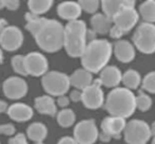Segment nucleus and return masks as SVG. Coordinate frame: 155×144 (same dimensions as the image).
<instances>
[{"instance_id":"nucleus-21","label":"nucleus","mask_w":155,"mask_h":144,"mask_svg":"<svg viewBox=\"0 0 155 144\" xmlns=\"http://www.w3.org/2000/svg\"><path fill=\"white\" fill-rule=\"evenodd\" d=\"M91 29L97 34L104 35L110 32L113 26V21L110 18H108L103 13H96L91 18Z\"/></svg>"},{"instance_id":"nucleus-33","label":"nucleus","mask_w":155,"mask_h":144,"mask_svg":"<svg viewBox=\"0 0 155 144\" xmlns=\"http://www.w3.org/2000/svg\"><path fill=\"white\" fill-rule=\"evenodd\" d=\"M16 133V128L12 123H7V124H1L0 125V135L5 136H14Z\"/></svg>"},{"instance_id":"nucleus-36","label":"nucleus","mask_w":155,"mask_h":144,"mask_svg":"<svg viewBox=\"0 0 155 144\" xmlns=\"http://www.w3.org/2000/svg\"><path fill=\"white\" fill-rule=\"evenodd\" d=\"M69 99H70L71 102H74V103H78L82 100V91L78 90V89H73L69 92Z\"/></svg>"},{"instance_id":"nucleus-8","label":"nucleus","mask_w":155,"mask_h":144,"mask_svg":"<svg viewBox=\"0 0 155 144\" xmlns=\"http://www.w3.org/2000/svg\"><path fill=\"white\" fill-rule=\"evenodd\" d=\"M73 138L78 144H95L99 139V129L95 120L80 121L73 129Z\"/></svg>"},{"instance_id":"nucleus-17","label":"nucleus","mask_w":155,"mask_h":144,"mask_svg":"<svg viewBox=\"0 0 155 144\" xmlns=\"http://www.w3.org/2000/svg\"><path fill=\"white\" fill-rule=\"evenodd\" d=\"M8 116L13 121L18 123L27 122L33 117V108L25 103H14L9 106L7 110Z\"/></svg>"},{"instance_id":"nucleus-5","label":"nucleus","mask_w":155,"mask_h":144,"mask_svg":"<svg viewBox=\"0 0 155 144\" xmlns=\"http://www.w3.org/2000/svg\"><path fill=\"white\" fill-rule=\"evenodd\" d=\"M41 86L50 97H62L66 95L70 88L69 75L61 71H48L41 76Z\"/></svg>"},{"instance_id":"nucleus-45","label":"nucleus","mask_w":155,"mask_h":144,"mask_svg":"<svg viewBox=\"0 0 155 144\" xmlns=\"http://www.w3.org/2000/svg\"><path fill=\"white\" fill-rule=\"evenodd\" d=\"M3 60H5V55H3L2 49L0 48V65H2V64H3Z\"/></svg>"},{"instance_id":"nucleus-7","label":"nucleus","mask_w":155,"mask_h":144,"mask_svg":"<svg viewBox=\"0 0 155 144\" xmlns=\"http://www.w3.org/2000/svg\"><path fill=\"white\" fill-rule=\"evenodd\" d=\"M151 137L150 125L143 120H131L123 130V138L127 144H147Z\"/></svg>"},{"instance_id":"nucleus-30","label":"nucleus","mask_w":155,"mask_h":144,"mask_svg":"<svg viewBox=\"0 0 155 144\" xmlns=\"http://www.w3.org/2000/svg\"><path fill=\"white\" fill-rule=\"evenodd\" d=\"M152 106V99L150 95L140 91L138 95H136V109H139L140 111H148Z\"/></svg>"},{"instance_id":"nucleus-25","label":"nucleus","mask_w":155,"mask_h":144,"mask_svg":"<svg viewBox=\"0 0 155 144\" xmlns=\"http://www.w3.org/2000/svg\"><path fill=\"white\" fill-rule=\"evenodd\" d=\"M25 19H26V21H27L25 28L34 36V35L38 32L39 29L41 28V26L44 24L46 18L37 16V15H35V14L31 13V12H27L26 15H25Z\"/></svg>"},{"instance_id":"nucleus-9","label":"nucleus","mask_w":155,"mask_h":144,"mask_svg":"<svg viewBox=\"0 0 155 144\" xmlns=\"http://www.w3.org/2000/svg\"><path fill=\"white\" fill-rule=\"evenodd\" d=\"M25 65L28 75L44 76L48 72V59L41 52L33 51L25 56Z\"/></svg>"},{"instance_id":"nucleus-42","label":"nucleus","mask_w":155,"mask_h":144,"mask_svg":"<svg viewBox=\"0 0 155 144\" xmlns=\"http://www.w3.org/2000/svg\"><path fill=\"white\" fill-rule=\"evenodd\" d=\"M8 108H9V106H8V103H7V102L3 101V100H0V114L7 112Z\"/></svg>"},{"instance_id":"nucleus-6","label":"nucleus","mask_w":155,"mask_h":144,"mask_svg":"<svg viewBox=\"0 0 155 144\" xmlns=\"http://www.w3.org/2000/svg\"><path fill=\"white\" fill-rule=\"evenodd\" d=\"M133 45L143 54L155 53V24L141 22L132 37Z\"/></svg>"},{"instance_id":"nucleus-31","label":"nucleus","mask_w":155,"mask_h":144,"mask_svg":"<svg viewBox=\"0 0 155 144\" xmlns=\"http://www.w3.org/2000/svg\"><path fill=\"white\" fill-rule=\"evenodd\" d=\"M141 87L149 93H155V71H151L144 75L141 81Z\"/></svg>"},{"instance_id":"nucleus-15","label":"nucleus","mask_w":155,"mask_h":144,"mask_svg":"<svg viewBox=\"0 0 155 144\" xmlns=\"http://www.w3.org/2000/svg\"><path fill=\"white\" fill-rule=\"evenodd\" d=\"M113 51L119 62L123 64L131 62L135 58L136 51L133 43H131L127 39H119L113 46Z\"/></svg>"},{"instance_id":"nucleus-32","label":"nucleus","mask_w":155,"mask_h":144,"mask_svg":"<svg viewBox=\"0 0 155 144\" xmlns=\"http://www.w3.org/2000/svg\"><path fill=\"white\" fill-rule=\"evenodd\" d=\"M82 11L88 14H96L100 7V1L98 0H80L78 1Z\"/></svg>"},{"instance_id":"nucleus-40","label":"nucleus","mask_w":155,"mask_h":144,"mask_svg":"<svg viewBox=\"0 0 155 144\" xmlns=\"http://www.w3.org/2000/svg\"><path fill=\"white\" fill-rule=\"evenodd\" d=\"M86 39H87V40H89V43H91V41H93V40H95V39H97V33H96L93 29H87V31H86Z\"/></svg>"},{"instance_id":"nucleus-2","label":"nucleus","mask_w":155,"mask_h":144,"mask_svg":"<svg viewBox=\"0 0 155 144\" xmlns=\"http://www.w3.org/2000/svg\"><path fill=\"white\" fill-rule=\"evenodd\" d=\"M104 108L110 117L127 119L136 110V95L130 89L116 87L106 95Z\"/></svg>"},{"instance_id":"nucleus-24","label":"nucleus","mask_w":155,"mask_h":144,"mask_svg":"<svg viewBox=\"0 0 155 144\" xmlns=\"http://www.w3.org/2000/svg\"><path fill=\"white\" fill-rule=\"evenodd\" d=\"M138 14L141 16L143 22H155V0H147L139 5Z\"/></svg>"},{"instance_id":"nucleus-14","label":"nucleus","mask_w":155,"mask_h":144,"mask_svg":"<svg viewBox=\"0 0 155 144\" xmlns=\"http://www.w3.org/2000/svg\"><path fill=\"white\" fill-rule=\"evenodd\" d=\"M127 125L125 119L118 117H105L101 122L102 133L110 135L114 139H120Z\"/></svg>"},{"instance_id":"nucleus-10","label":"nucleus","mask_w":155,"mask_h":144,"mask_svg":"<svg viewBox=\"0 0 155 144\" xmlns=\"http://www.w3.org/2000/svg\"><path fill=\"white\" fill-rule=\"evenodd\" d=\"M24 43L22 31L16 26H8L0 33V46L9 52L18 50Z\"/></svg>"},{"instance_id":"nucleus-47","label":"nucleus","mask_w":155,"mask_h":144,"mask_svg":"<svg viewBox=\"0 0 155 144\" xmlns=\"http://www.w3.org/2000/svg\"><path fill=\"white\" fill-rule=\"evenodd\" d=\"M152 144H155V137H153V140H152Z\"/></svg>"},{"instance_id":"nucleus-34","label":"nucleus","mask_w":155,"mask_h":144,"mask_svg":"<svg viewBox=\"0 0 155 144\" xmlns=\"http://www.w3.org/2000/svg\"><path fill=\"white\" fill-rule=\"evenodd\" d=\"M9 144H24V143H28L27 142V136L25 133H17V135L13 136L12 138L9 139Z\"/></svg>"},{"instance_id":"nucleus-43","label":"nucleus","mask_w":155,"mask_h":144,"mask_svg":"<svg viewBox=\"0 0 155 144\" xmlns=\"http://www.w3.org/2000/svg\"><path fill=\"white\" fill-rule=\"evenodd\" d=\"M8 26H9V24H8L7 19H5V18H2V17L0 18V33L2 32Z\"/></svg>"},{"instance_id":"nucleus-1","label":"nucleus","mask_w":155,"mask_h":144,"mask_svg":"<svg viewBox=\"0 0 155 144\" xmlns=\"http://www.w3.org/2000/svg\"><path fill=\"white\" fill-rule=\"evenodd\" d=\"M113 54V45L107 39H95L87 43L81 62L85 70L93 73H100L110 62Z\"/></svg>"},{"instance_id":"nucleus-11","label":"nucleus","mask_w":155,"mask_h":144,"mask_svg":"<svg viewBox=\"0 0 155 144\" xmlns=\"http://www.w3.org/2000/svg\"><path fill=\"white\" fill-rule=\"evenodd\" d=\"M139 20V14L135 8H122L112 19L113 24L118 27L123 33H127L135 28Z\"/></svg>"},{"instance_id":"nucleus-41","label":"nucleus","mask_w":155,"mask_h":144,"mask_svg":"<svg viewBox=\"0 0 155 144\" xmlns=\"http://www.w3.org/2000/svg\"><path fill=\"white\" fill-rule=\"evenodd\" d=\"M99 139L101 142H103V143H108V142L112 140V137H110V135H107V133H99Z\"/></svg>"},{"instance_id":"nucleus-50","label":"nucleus","mask_w":155,"mask_h":144,"mask_svg":"<svg viewBox=\"0 0 155 144\" xmlns=\"http://www.w3.org/2000/svg\"><path fill=\"white\" fill-rule=\"evenodd\" d=\"M0 144H1V143H0Z\"/></svg>"},{"instance_id":"nucleus-18","label":"nucleus","mask_w":155,"mask_h":144,"mask_svg":"<svg viewBox=\"0 0 155 144\" xmlns=\"http://www.w3.org/2000/svg\"><path fill=\"white\" fill-rule=\"evenodd\" d=\"M99 80L101 81L102 86L107 88H116L119 86L122 80V73L120 69L116 66H106L103 70L100 72Z\"/></svg>"},{"instance_id":"nucleus-38","label":"nucleus","mask_w":155,"mask_h":144,"mask_svg":"<svg viewBox=\"0 0 155 144\" xmlns=\"http://www.w3.org/2000/svg\"><path fill=\"white\" fill-rule=\"evenodd\" d=\"M19 5L20 2L18 0H5V8L10 11H16Z\"/></svg>"},{"instance_id":"nucleus-49","label":"nucleus","mask_w":155,"mask_h":144,"mask_svg":"<svg viewBox=\"0 0 155 144\" xmlns=\"http://www.w3.org/2000/svg\"><path fill=\"white\" fill-rule=\"evenodd\" d=\"M24 144H28V143H24Z\"/></svg>"},{"instance_id":"nucleus-12","label":"nucleus","mask_w":155,"mask_h":144,"mask_svg":"<svg viewBox=\"0 0 155 144\" xmlns=\"http://www.w3.org/2000/svg\"><path fill=\"white\" fill-rule=\"evenodd\" d=\"M2 89L8 99L19 100L28 93V84L20 76H10L3 82Z\"/></svg>"},{"instance_id":"nucleus-22","label":"nucleus","mask_w":155,"mask_h":144,"mask_svg":"<svg viewBox=\"0 0 155 144\" xmlns=\"http://www.w3.org/2000/svg\"><path fill=\"white\" fill-rule=\"evenodd\" d=\"M26 136L35 143H43L48 136V128L44 123L34 122L28 126Z\"/></svg>"},{"instance_id":"nucleus-46","label":"nucleus","mask_w":155,"mask_h":144,"mask_svg":"<svg viewBox=\"0 0 155 144\" xmlns=\"http://www.w3.org/2000/svg\"><path fill=\"white\" fill-rule=\"evenodd\" d=\"M5 8V0H0V10Z\"/></svg>"},{"instance_id":"nucleus-44","label":"nucleus","mask_w":155,"mask_h":144,"mask_svg":"<svg viewBox=\"0 0 155 144\" xmlns=\"http://www.w3.org/2000/svg\"><path fill=\"white\" fill-rule=\"evenodd\" d=\"M150 130H151V135L153 137H155V121L150 125Z\"/></svg>"},{"instance_id":"nucleus-39","label":"nucleus","mask_w":155,"mask_h":144,"mask_svg":"<svg viewBox=\"0 0 155 144\" xmlns=\"http://www.w3.org/2000/svg\"><path fill=\"white\" fill-rule=\"evenodd\" d=\"M58 144H78V142L75 141L73 137H68V136H66V137L61 138V139L58 140Z\"/></svg>"},{"instance_id":"nucleus-26","label":"nucleus","mask_w":155,"mask_h":144,"mask_svg":"<svg viewBox=\"0 0 155 144\" xmlns=\"http://www.w3.org/2000/svg\"><path fill=\"white\" fill-rule=\"evenodd\" d=\"M52 5H53L52 0H29L28 1L29 12L37 16L47 13L52 8Z\"/></svg>"},{"instance_id":"nucleus-37","label":"nucleus","mask_w":155,"mask_h":144,"mask_svg":"<svg viewBox=\"0 0 155 144\" xmlns=\"http://www.w3.org/2000/svg\"><path fill=\"white\" fill-rule=\"evenodd\" d=\"M56 104H58V106H60V107H62L63 109H64V108H66L67 106L70 104V99H69V97H67V95L58 97V100H56Z\"/></svg>"},{"instance_id":"nucleus-20","label":"nucleus","mask_w":155,"mask_h":144,"mask_svg":"<svg viewBox=\"0 0 155 144\" xmlns=\"http://www.w3.org/2000/svg\"><path fill=\"white\" fill-rule=\"evenodd\" d=\"M34 108L41 114H47L50 117H54L58 114V107L54 99L50 95H41L35 98Z\"/></svg>"},{"instance_id":"nucleus-48","label":"nucleus","mask_w":155,"mask_h":144,"mask_svg":"<svg viewBox=\"0 0 155 144\" xmlns=\"http://www.w3.org/2000/svg\"><path fill=\"white\" fill-rule=\"evenodd\" d=\"M35 144H45V143H35Z\"/></svg>"},{"instance_id":"nucleus-23","label":"nucleus","mask_w":155,"mask_h":144,"mask_svg":"<svg viewBox=\"0 0 155 144\" xmlns=\"http://www.w3.org/2000/svg\"><path fill=\"white\" fill-rule=\"evenodd\" d=\"M141 75L138 71L134 69H129L122 74V80L121 83L123 84L124 88L130 89V90H135L141 85Z\"/></svg>"},{"instance_id":"nucleus-3","label":"nucleus","mask_w":155,"mask_h":144,"mask_svg":"<svg viewBox=\"0 0 155 144\" xmlns=\"http://www.w3.org/2000/svg\"><path fill=\"white\" fill-rule=\"evenodd\" d=\"M33 37L43 51L55 53L64 47V26L56 19L46 18L41 28Z\"/></svg>"},{"instance_id":"nucleus-19","label":"nucleus","mask_w":155,"mask_h":144,"mask_svg":"<svg viewBox=\"0 0 155 144\" xmlns=\"http://www.w3.org/2000/svg\"><path fill=\"white\" fill-rule=\"evenodd\" d=\"M69 81H70V86L74 87V89L83 91L93 84L94 78L91 72L85 70L84 68H79L73 71L71 75H69Z\"/></svg>"},{"instance_id":"nucleus-35","label":"nucleus","mask_w":155,"mask_h":144,"mask_svg":"<svg viewBox=\"0 0 155 144\" xmlns=\"http://www.w3.org/2000/svg\"><path fill=\"white\" fill-rule=\"evenodd\" d=\"M108 34H110V36L112 37L113 39H119L123 34H124V33H123L122 31L118 28V27H116L115 24H113L112 28H110V32H108Z\"/></svg>"},{"instance_id":"nucleus-4","label":"nucleus","mask_w":155,"mask_h":144,"mask_svg":"<svg viewBox=\"0 0 155 144\" xmlns=\"http://www.w3.org/2000/svg\"><path fill=\"white\" fill-rule=\"evenodd\" d=\"M87 27L81 19L67 22L64 27V49L70 57H81L87 46Z\"/></svg>"},{"instance_id":"nucleus-13","label":"nucleus","mask_w":155,"mask_h":144,"mask_svg":"<svg viewBox=\"0 0 155 144\" xmlns=\"http://www.w3.org/2000/svg\"><path fill=\"white\" fill-rule=\"evenodd\" d=\"M81 102L88 109H98L102 107L105 102V97L102 88L97 85L91 84L82 91Z\"/></svg>"},{"instance_id":"nucleus-28","label":"nucleus","mask_w":155,"mask_h":144,"mask_svg":"<svg viewBox=\"0 0 155 144\" xmlns=\"http://www.w3.org/2000/svg\"><path fill=\"white\" fill-rule=\"evenodd\" d=\"M56 121L61 127H70L75 122V114L70 108H64L56 114Z\"/></svg>"},{"instance_id":"nucleus-16","label":"nucleus","mask_w":155,"mask_h":144,"mask_svg":"<svg viewBox=\"0 0 155 144\" xmlns=\"http://www.w3.org/2000/svg\"><path fill=\"white\" fill-rule=\"evenodd\" d=\"M56 11L61 18L67 20L68 22L78 20L82 15V9L78 1H63L58 3Z\"/></svg>"},{"instance_id":"nucleus-27","label":"nucleus","mask_w":155,"mask_h":144,"mask_svg":"<svg viewBox=\"0 0 155 144\" xmlns=\"http://www.w3.org/2000/svg\"><path fill=\"white\" fill-rule=\"evenodd\" d=\"M100 5H101L103 14L110 19H113L123 8L122 1L120 0H103V1H100Z\"/></svg>"},{"instance_id":"nucleus-29","label":"nucleus","mask_w":155,"mask_h":144,"mask_svg":"<svg viewBox=\"0 0 155 144\" xmlns=\"http://www.w3.org/2000/svg\"><path fill=\"white\" fill-rule=\"evenodd\" d=\"M11 64H12L13 70L15 71L17 74H19V75H21V76L28 75L27 70H26V65H25V56L24 55H20V54L14 55L11 59Z\"/></svg>"}]
</instances>
